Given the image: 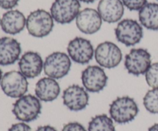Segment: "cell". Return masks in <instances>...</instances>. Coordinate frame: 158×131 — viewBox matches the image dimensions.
I'll list each match as a JSON object with an SVG mask.
<instances>
[{
	"label": "cell",
	"instance_id": "10",
	"mask_svg": "<svg viewBox=\"0 0 158 131\" xmlns=\"http://www.w3.org/2000/svg\"><path fill=\"white\" fill-rule=\"evenodd\" d=\"M94 46L89 40L81 37H76L67 45L68 55L72 61L80 64H86L94 56Z\"/></svg>",
	"mask_w": 158,
	"mask_h": 131
},
{
	"label": "cell",
	"instance_id": "20",
	"mask_svg": "<svg viewBox=\"0 0 158 131\" xmlns=\"http://www.w3.org/2000/svg\"><path fill=\"white\" fill-rule=\"evenodd\" d=\"M88 131H116L114 121L106 114L94 117L88 124Z\"/></svg>",
	"mask_w": 158,
	"mask_h": 131
},
{
	"label": "cell",
	"instance_id": "15",
	"mask_svg": "<svg viewBox=\"0 0 158 131\" xmlns=\"http://www.w3.org/2000/svg\"><path fill=\"white\" fill-rule=\"evenodd\" d=\"M22 48L20 43L11 37L0 38V65L13 64L19 60Z\"/></svg>",
	"mask_w": 158,
	"mask_h": 131
},
{
	"label": "cell",
	"instance_id": "9",
	"mask_svg": "<svg viewBox=\"0 0 158 131\" xmlns=\"http://www.w3.org/2000/svg\"><path fill=\"white\" fill-rule=\"evenodd\" d=\"M151 65V55L145 48H133L126 55L124 67L134 76L145 75Z\"/></svg>",
	"mask_w": 158,
	"mask_h": 131
},
{
	"label": "cell",
	"instance_id": "13",
	"mask_svg": "<svg viewBox=\"0 0 158 131\" xmlns=\"http://www.w3.org/2000/svg\"><path fill=\"white\" fill-rule=\"evenodd\" d=\"M44 61L41 55L35 52H26L19 60V71L26 78H35L42 73Z\"/></svg>",
	"mask_w": 158,
	"mask_h": 131
},
{
	"label": "cell",
	"instance_id": "12",
	"mask_svg": "<svg viewBox=\"0 0 158 131\" xmlns=\"http://www.w3.org/2000/svg\"><path fill=\"white\" fill-rule=\"evenodd\" d=\"M63 104L71 111H80L87 107L89 96L83 87L73 84L66 87L63 92Z\"/></svg>",
	"mask_w": 158,
	"mask_h": 131
},
{
	"label": "cell",
	"instance_id": "21",
	"mask_svg": "<svg viewBox=\"0 0 158 131\" xmlns=\"http://www.w3.org/2000/svg\"><path fill=\"white\" fill-rule=\"evenodd\" d=\"M143 106L148 112L158 114V89L148 91L143 99Z\"/></svg>",
	"mask_w": 158,
	"mask_h": 131
},
{
	"label": "cell",
	"instance_id": "17",
	"mask_svg": "<svg viewBox=\"0 0 158 131\" xmlns=\"http://www.w3.org/2000/svg\"><path fill=\"white\" fill-rule=\"evenodd\" d=\"M35 94L41 101L52 102L60 95V84L56 79L45 77L39 80L35 84Z\"/></svg>",
	"mask_w": 158,
	"mask_h": 131
},
{
	"label": "cell",
	"instance_id": "1",
	"mask_svg": "<svg viewBox=\"0 0 158 131\" xmlns=\"http://www.w3.org/2000/svg\"><path fill=\"white\" fill-rule=\"evenodd\" d=\"M110 116L119 124L131 122L139 113V107L134 98L128 96L119 97L110 105Z\"/></svg>",
	"mask_w": 158,
	"mask_h": 131
},
{
	"label": "cell",
	"instance_id": "29",
	"mask_svg": "<svg viewBox=\"0 0 158 131\" xmlns=\"http://www.w3.org/2000/svg\"><path fill=\"white\" fill-rule=\"evenodd\" d=\"M80 2H85V3H93L94 2L97 0H79Z\"/></svg>",
	"mask_w": 158,
	"mask_h": 131
},
{
	"label": "cell",
	"instance_id": "6",
	"mask_svg": "<svg viewBox=\"0 0 158 131\" xmlns=\"http://www.w3.org/2000/svg\"><path fill=\"white\" fill-rule=\"evenodd\" d=\"M0 85L6 96L12 98H19L27 92L29 83L27 78L21 72L11 71L3 75Z\"/></svg>",
	"mask_w": 158,
	"mask_h": 131
},
{
	"label": "cell",
	"instance_id": "24",
	"mask_svg": "<svg viewBox=\"0 0 158 131\" xmlns=\"http://www.w3.org/2000/svg\"><path fill=\"white\" fill-rule=\"evenodd\" d=\"M62 131H86V130L80 123L69 122L63 126Z\"/></svg>",
	"mask_w": 158,
	"mask_h": 131
},
{
	"label": "cell",
	"instance_id": "28",
	"mask_svg": "<svg viewBox=\"0 0 158 131\" xmlns=\"http://www.w3.org/2000/svg\"><path fill=\"white\" fill-rule=\"evenodd\" d=\"M148 131H158V123L157 124H154V125L151 126V127L148 129Z\"/></svg>",
	"mask_w": 158,
	"mask_h": 131
},
{
	"label": "cell",
	"instance_id": "11",
	"mask_svg": "<svg viewBox=\"0 0 158 131\" xmlns=\"http://www.w3.org/2000/svg\"><path fill=\"white\" fill-rule=\"evenodd\" d=\"M81 80L83 87L91 93H98L106 86L107 75L103 67L97 65H90L82 71Z\"/></svg>",
	"mask_w": 158,
	"mask_h": 131
},
{
	"label": "cell",
	"instance_id": "27",
	"mask_svg": "<svg viewBox=\"0 0 158 131\" xmlns=\"http://www.w3.org/2000/svg\"><path fill=\"white\" fill-rule=\"evenodd\" d=\"M35 131H58L55 127H52L50 125H44L40 126L36 129Z\"/></svg>",
	"mask_w": 158,
	"mask_h": 131
},
{
	"label": "cell",
	"instance_id": "31",
	"mask_svg": "<svg viewBox=\"0 0 158 131\" xmlns=\"http://www.w3.org/2000/svg\"><path fill=\"white\" fill-rule=\"evenodd\" d=\"M0 25H1V18H0Z\"/></svg>",
	"mask_w": 158,
	"mask_h": 131
},
{
	"label": "cell",
	"instance_id": "2",
	"mask_svg": "<svg viewBox=\"0 0 158 131\" xmlns=\"http://www.w3.org/2000/svg\"><path fill=\"white\" fill-rule=\"evenodd\" d=\"M12 111L18 121L23 123L32 122L41 114V101L36 96L25 94L14 103Z\"/></svg>",
	"mask_w": 158,
	"mask_h": 131
},
{
	"label": "cell",
	"instance_id": "3",
	"mask_svg": "<svg viewBox=\"0 0 158 131\" xmlns=\"http://www.w3.org/2000/svg\"><path fill=\"white\" fill-rule=\"evenodd\" d=\"M54 27L52 15L44 9H36L26 18V29L29 35L35 38H44L50 34Z\"/></svg>",
	"mask_w": 158,
	"mask_h": 131
},
{
	"label": "cell",
	"instance_id": "25",
	"mask_svg": "<svg viewBox=\"0 0 158 131\" xmlns=\"http://www.w3.org/2000/svg\"><path fill=\"white\" fill-rule=\"evenodd\" d=\"M8 131H32V129L27 124L21 122L12 124Z\"/></svg>",
	"mask_w": 158,
	"mask_h": 131
},
{
	"label": "cell",
	"instance_id": "32",
	"mask_svg": "<svg viewBox=\"0 0 158 131\" xmlns=\"http://www.w3.org/2000/svg\"><path fill=\"white\" fill-rule=\"evenodd\" d=\"M157 1H158V0H157Z\"/></svg>",
	"mask_w": 158,
	"mask_h": 131
},
{
	"label": "cell",
	"instance_id": "5",
	"mask_svg": "<svg viewBox=\"0 0 158 131\" xmlns=\"http://www.w3.org/2000/svg\"><path fill=\"white\" fill-rule=\"evenodd\" d=\"M71 59L64 52H56L46 57L43 71L47 77L61 79L68 75L71 68Z\"/></svg>",
	"mask_w": 158,
	"mask_h": 131
},
{
	"label": "cell",
	"instance_id": "7",
	"mask_svg": "<svg viewBox=\"0 0 158 131\" xmlns=\"http://www.w3.org/2000/svg\"><path fill=\"white\" fill-rule=\"evenodd\" d=\"M80 7L79 0H55L51 6L50 14L59 24H69L77 18Z\"/></svg>",
	"mask_w": 158,
	"mask_h": 131
},
{
	"label": "cell",
	"instance_id": "23",
	"mask_svg": "<svg viewBox=\"0 0 158 131\" xmlns=\"http://www.w3.org/2000/svg\"><path fill=\"white\" fill-rule=\"evenodd\" d=\"M121 2L131 11H140L148 3V0H121Z\"/></svg>",
	"mask_w": 158,
	"mask_h": 131
},
{
	"label": "cell",
	"instance_id": "18",
	"mask_svg": "<svg viewBox=\"0 0 158 131\" xmlns=\"http://www.w3.org/2000/svg\"><path fill=\"white\" fill-rule=\"evenodd\" d=\"M0 25L5 33L16 35L26 26V18L23 12L12 9L3 14Z\"/></svg>",
	"mask_w": 158,
	"mask_h": 131
},
{
	"label": "cell",
	"instance_id": "30",
	"mask_svg": "<svg viewBox=\"0 0 158 131\" xmlns=\"http://www.w3.org/2000/svg\"><path fill=\"white\" fill-rule=\"evenodd\" d=\"M2 70L0 69V84H1V81H2Z\"/></svg>",
	"mask_w": 158,
	"mask_h": 131
},
{
	"label": "cell",
	"instance_id": "8",
	"mask_svg": "<svg viewBox=\"0 0 158 131\" xmlns=\"http://www.w3.org/2000/svg\"><path fill=\"white\" fill-rule=\"evenodd\" d=\"M94 56L100 67L108 69L117 67L123 58L120 48L111 41L99 44L95 49Z\"/></svg>",
	"mask_w": 158,
	"mask_h": 131
},
{
	"label": "cell",
	"instance_id": "16",
	"mask_svg": "<svg viewBox=\"0 0 158 131\" xmlns=\"http://www.w3.org/2000/svg\"><path fill=\"white\" fill-rule=\"evenodd\" d=\"M97 11L103 21L107 23H115L123 17L124 6L121 0H100Z\"/></svg>",
	"mask_w": 158,
	"mask_h": 131
},
{
	"label": "cell",
	"instance_id": "22",
	"mask_svg": "<svg viewBox=\"0 0 158 131\" xmlns=\"http://www.w3.org/2000/svg\"><path fill=\"white\" fill-rule=\"evenodd\" d=\"M145 78L150 87L153 89H158V62L151 64L145 74Z\"/></svg>",
	"mask_w": 158,
	"mask_h": 131
},
{
	"label": "cell",
	"instance_id": "4",
	"mask_svg": "<svg viewBox=\"0 0 158 131\" xmlns=\"http://www.w3.org/2000/svg\"><path fill=\"white\" fill-rule=\"evenodd\" d=\"M116 38L124 45L134 46L140 43L143 35V28L137 21L131 18L123 19L115 29Z\"/></svg>",
	"mask_w": 158,
	"mask_h": 131
},
{
	"label": "cell",
	"instance_id": "19",
	"mask_svg": "<svg viewBox=\"0 0 158 131\" xmlns=\"http://www.w3.org/2000/svg\"><path fill=\"white\" fill-rule=\"evenodd\" d=\"M139 21L141 25L152 31L158 30V4L148 2L139 11Z\"/></svg>",
	"mask_w": 158,
	"mask_h": 131
},
{
	"label": "cell",
	"instance_id": "26",
	"mask_svg": "<svg viewBox=\"0 0 158 131\" xmlns=\"http://www.w3.org/2000/svg\"><path fill=\"white\" fill-rule=\"evenodd\" d=\"M19 0H0V7L3 9H12L18 5Z\"/></svg>",
	"mask_w": 158,
	"mask_h": 131
},
{
	"label": "cell",
	"instance_id": "14",
	"mask_svg": "<svg viewBox=\"0 0 158 131\" xmlns=\"http://www.w3.org/2000/svg\"><path fill=\"white\" fill-rule=\"evenodd\" d=\"M102 21L98 11L86 8L78 14L76 18V24L81 32L86 35H93L100 30Z\"/></svg>",
	"mask_w": 158,
	"mask_h": 131
}]
</instances>
